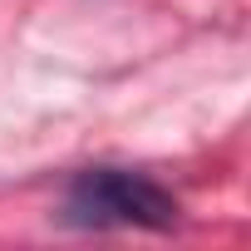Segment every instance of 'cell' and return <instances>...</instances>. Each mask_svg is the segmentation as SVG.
I'll list each match as a JSON object with an SVG mask.
<instances>
[{"label":"cell","mask_w":251,"mask_h":251,"mask_svg":"<svg viewBox=\"0 0 251 251\" xmlns=\"http://www.w3.org/2000/svg\"><path fill=\"white\" fill-rule=\"evenodd\" d=\"M59 222L74 231H173L182 222V202L148 173L84 168L64 187Z\"/></svg>","instance_id":"1"}]
</instances>
